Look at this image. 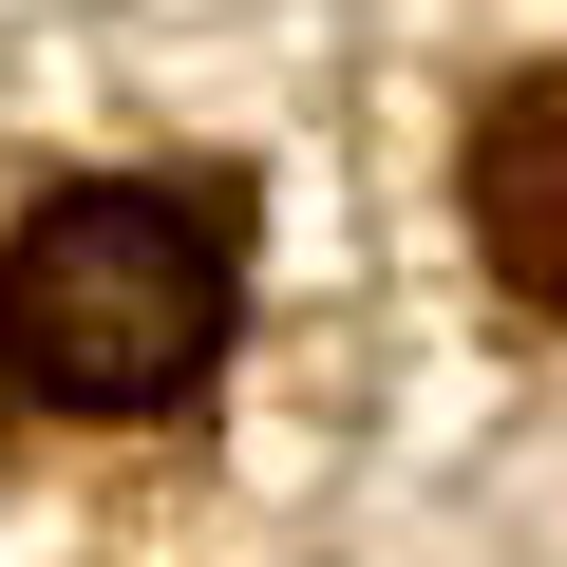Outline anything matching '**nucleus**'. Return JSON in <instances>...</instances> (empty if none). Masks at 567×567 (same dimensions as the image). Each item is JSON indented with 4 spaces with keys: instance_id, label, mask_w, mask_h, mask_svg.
<instances>
[{
    "instance_id": "obj_1",
    "label": "nucleus",
    "mask_w": 567,
    "mask_h": 567,
    "mask_svg": "<svg viewBox=\"0 0 567 567\" xmlns=\"http://www.w3.org/2000/svg\"><path fill=\"white\" fill-rule=\"evenodd\" d=\"M227 303H246L227 189H171V171L58 189L0 246V398L20 416H171L227 360Z\"/></svg>"
},
{
    "instance_id": "obj_2",
    "label": "nucleus",
    "mask_w": 567,
    "mask_h": 567,
    "mask_svg": "<svg viewBox=\"0 0 567 567\" xmlns=\"http://www.w3.org/2000/svg\"><path fill=\"white\" fill-rule=\"evenodd\" d=\"M473 246H492L511 303L567 322V76H511L473 114Z\"/></svg>"
}]
</instances>
